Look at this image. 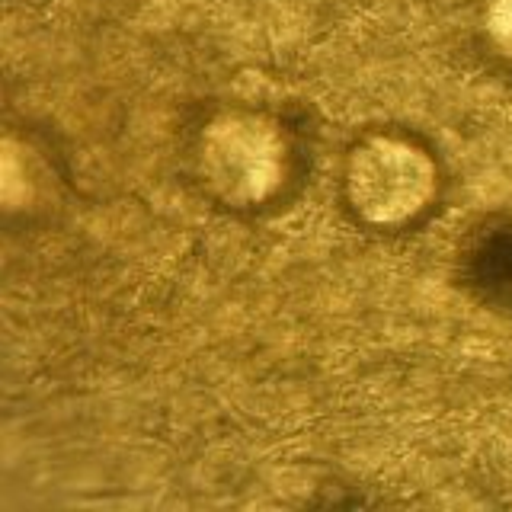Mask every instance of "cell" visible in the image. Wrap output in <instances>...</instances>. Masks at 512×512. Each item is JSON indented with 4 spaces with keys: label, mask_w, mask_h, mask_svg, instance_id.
I'll use <instances>...</instances> for the list:
<instances>
[{
    "label": "cell",
    "mask_w": 512,
    "mask_h": 512,
    "mask_svg": "<svg viewBox=\"0 0 512 512\" xmlns=\"http://www.w3.org/2000/svg\"><path fill=\"white\" fill-rule=\"evenodd\" d=\"M487 26H490L493 42L500 45L506 55H512V0H493Z\"/></svg>",
    "instance_id": "obj_3"
},
{
    "label": "cell",
    "mask_w": 512,
    "mask_h": 512,
    "mask_svg": "<svg viewBox=\"0 0 512 512\" xmlns=\"http://www.w3.org/2000/svg\"><path fill=\"white\" fill-rule=\"evenodd\" d=\"M288 141L266 116L228 112L202 132L199 170L221 202L247 208L272 199L288 176Z\"/></svg>",
    "instance_id": "obj_2"
},
{
    "label": "cell",
    "mask_w": 512,
    "mask_h": 512,
    "mask_svg": "<svg viewBox=\"0 0 512 512\" xmlns=\"http://www.w3.org/2000/svg\"><path fill=\"white\" fill-rule=\"evenodd\" d=\"M346 202L365 224L404 228L439 192V170L420 144L394 135L359 141L346 160Z\"/></svg>",
    "instance_id": "obj_1"
}]
</instances>
